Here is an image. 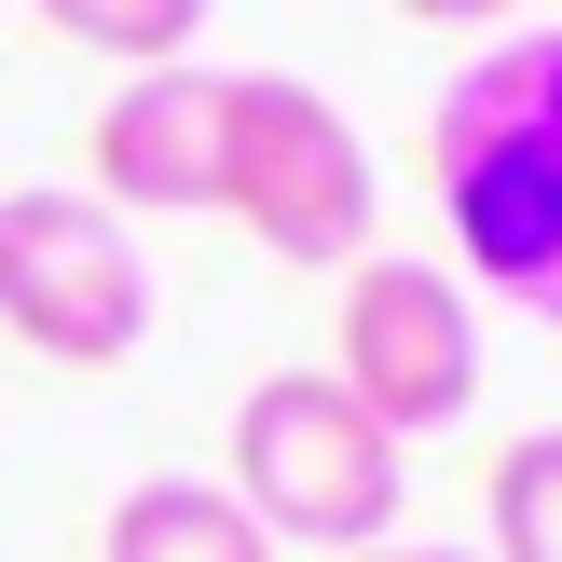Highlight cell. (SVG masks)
I'll return each instance as SVG.
<instances>
[{"instance_id":"1","label":"cell","mask_w":562,"mask_h":562,"mask_svg":"<svg viewBox=\"0 0 562 562\" xmlns=\"http://www.w3.org/2000/svg\"><path fill=\"white\" fill-rule=\"evenodd\" d=\"M426 179H439L467 289L562 329V27H508L439 82Z\"/></svg>"},{"instance_id":"2","label":"cell","mask_w":562,"mask_h":562,"mask_svg":"<svg viewBox=\"0 0 562 562\" xmlns=\"http://www.w3.org/2000/svg\"><path fill=\"white\" fill-rule=\"evenodd\" d=\"M234 508L261 521L274 549H384L412 508V453L344 398L329 371H261L234 398Z\"/></svg>"},{"instance_id":"3","label":"cell","mask_w":562,"mask_h":562,"mask_svg":"<svg viewBox=\"0 0 562 562\" xmlns=\"http://www.w3.org/2000/svg\"><path fill=\"white\" fill-rule=\"evenodd\" d=\"M220 220H247L289 274H357L371 261V220H384L371 137L302 69H234V110H220Z\"/></svg>"},{"instance_id":"4","label":"cell","mask_w":562,"mask_h":562,"mask_svg":"<svg viewBox=\"0 0 562 562\" xmlns=\"http://www.w3.org/2000/svg\"><path fill=\"white\" fill-rule=\"evenodd\" d=\"M0 329L55 371H124L151 344V261L97 192H55V179L0 192Z\"/></svg>"},{"instance_id":"5","label":"cell","mask_w":562,"mask_h":562,"mask_svg":"<svg viewBox=\"0 0 562 562\" xmlns=\"http://www.w3.org/2000/svg\"><path fill=\"white\" fill-rule=\"evenodd\" d=\"M329 384H344L357 412H371L384 439H439L481 412V302H467V274L439 261H357L344 274V329H329Z\"/></svg>"},{"instance_id":"6","label":"cell","mask_w":562,"mask_h":562,"mask_svg":"<svg viewBox=\"0 0 562 562\" xmlns=\"http://www.w3.org/2000/svg\"><path fill=\"white\" fill-rule=\"evenodd\" d=\"M220 110H234V69H124V97L82 137V179L97 206H220Z\"/></svg>"},{"instance_id":"7","label":"cell","mask_w":562,"mask_h":562,"mask_svg":"<svg viewBox=\"0 0 562 562\" xmlns=\"http://www.w3.org/2000/svg\"><path fill=\"white\" fill-rule=\"evenodd\" d=\"M97 562H289L261 536V521L234 508V481H192V467H165V481H124L97 521Z\"/></svg>"},{"instance_id":"8","label":"cell","mask_w":562,"mask_h":562,"mask_svg":"<svg viewBox=\"0 0 562 562\" xmlns=\"http://www.w3.org/2000/svg\"><path fill=\"white\" fill-rule=\"evenodd\" d=\"M481 562H562V426H521L481 481Z\"/></svg>"},{"instance_id":"9","label":"cell","mask_w":562,"mask_h":562,"mask_svg":"<svg viewBox=\"0 0 562 562\" xmlns=\"http://www.w3.org/2000/svg\"><path fill=\"white\" fill-rule=\"evenodd\" d=\"M27 14H42L55 42L110 55V69H179V55L206 42V0H27Z\"/></svg>"},{"instance_id":"10","label":"cell","mask_w":562,"mask_h":562,"mask_svg":"<svg viewBox=\"0 0 562 562\" xmlns=\"http://www.w3.org/2000/svg\"><path fill=\"white\" fill-rule=\"evenodd\" d=\"M398 14H412V27H508L521 0H398Z\"/></svg>"},{"instance_id":"11","label":"cell","mask_w":562,"mask_h":562,"mask_svg":"<svg viewBox=\"0 0 562 562\" xmlns=\"http://www.w3.org/2000/svg\"><path fill=\"white\" fill-rule=\"evenodd\" d=\"M357 562H481V549H453V536H384V549H357Z\"/></svg>"}]
</instances>
